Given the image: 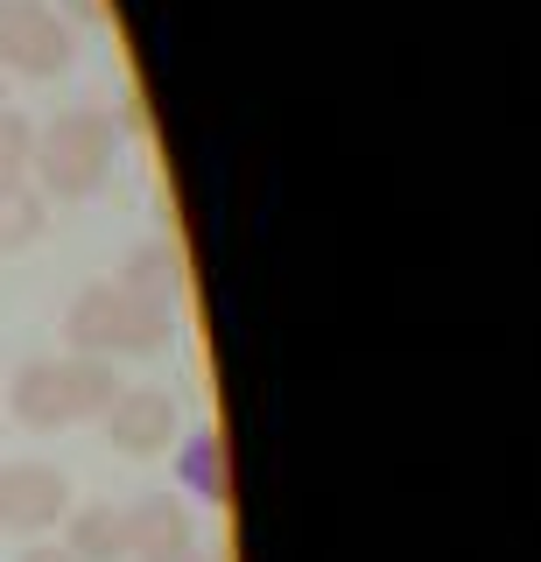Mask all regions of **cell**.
Masks as SVG:
<instances>
[{"label": "cell", "instance_id": "6da1fadb", "mask_svg": "<svg viewBox=\"0 0 541 562\" xmlns=\"http://www.w3.org/2000/svg\"><path fill=\"white\" fill-rule=\"evenodd\" d=\"M0 401H8V415L22 422V429L49 436V429H78V422L106 415L120 401V373H113V359H92V351H71V359H29Z\"/></svg>", "mask_w": 541, "mask_h": 562}, {"label": "cell", "instance_id": "7a4b0ae2", "mask_svg": "<svg viewBox=\"0 0 541 562\" xmlns=\"http://www.w3.org/2000/svg\"><path fill=\"white\" fill-rule=\"evenodd\" d=\"M177 330V303L127 289V281H92L78 289V303L64 310V338L92 359H120V351H162Z\"/></svg>", "mask_w": 541, "mask_h": 562}, {"label": "cell", "instance_id": "3957f363", "mask_svg": "<svg viewBox=\"0 0 541 562\" xmlns=\"http://www.w3.org/2000/svg\"><path fill=\"white\" fill-rule=\"evenodd\" d=\"M113 155H120V127L113 113H99V105H78V113H57L49 127L36 134V148H29V176H43V198H92L99 183L113 176Z\"/></svg>", "mask_w": 541, "mask_h": 562}, {"label": "cell", "instance_id": "277c9868", "mask_svg": "<svg viewBox=\"0 0 541 562\" xmlns=\"http://www.w3.org/2000/svg\"><path fill=\"white\" fill-rule=\"evenodd\" d=\"M78 57V35L49 0H0V70L22 78H57Z\"/></svg>", "mask_w": 541, "mask_h": 562}, {"label": "cell", "instance_id": "5b68a950", "mask_svg": "<svg viewBox=\"0 0 541 562\" xmlns=\"http://www.w3.org/2000/svg\"><path fill=\"white\" fill-rule=\"evenodd\" d=\"M71 514V479L57 464H0V527L43 541Z\"/></svg>", "mask_w": 541, "mask_h": 562}, {"label": "cell", "instance_id": "8992f818", "mask_svg": "<svg viewBox=\"0 0 541 562\" xmlns=\"http://www.w3.org/2000/svg\"><path fill=\"white\" fill-rule=\"evenodd\" d=\"M106 436L120 457H162L177 443V394H162V386H120V401L106 408Z\"/></svg>", "mask_w": 541, "mask_h": 562}, {"label": "cell", "instance_id": "52a82bcc", "mask_svg": "<svg viewBox=\"0 0 541 562\" xmlns=\"http://www.w3.org/2000/svg\"><path fill=\"white\" fill-rule=\"evenodd\" d=\"M183 549H198V520H190L183 492H142L127 506V555L155 562V555H183Z\"/></svg>", "mask_w": 541, "mask_h": 562}, {"label": "cell", "instance_id": "ba28073f", "mask_svg": "<svg viewBox=\"0 0 541 562\" xmlns=\"http://www.w3.org/2000/svg\"><path fill=\"white\" fill-rule=\"evenodd\" d=\"M64 549H71V562H120L127 555V506L113 499L71 506L64 514Z\"/></svg>", "mask_w": 541, "mask_h": 562}, {"label": "cell", "instance_id": "9c48e42d", "mask_svg": "<svg viewBox=\"0 0 541 562\" xmlns=\"http://www.w3.org/2000/svg\"><path fill=\"white\" fill-rule=\"evenodd\" d=\"M49 225V198L36 183H8L0 190V254H22V246H36Z\"/></svg>", "mask_w": 541, "mask_h": 562}, {"label": "cell", "instance_id": "30bf717a", "mask_svg": "<svg viewBox=\"0 0 541 562\" xmlns=\"http://www.w3.org/2000/svg\"><path fill=\"white\" fill-rule=\"evenodd\" d=\"M127 289H142V295H155V303H169L177 295V281H183V260H177V246L169 239H155V246H142V254L127 260Z\"/></svg>", "mask_w": 541, "mask_h": 562}, {"label": "cell", "instance_id": "8fae6325", "mask_svg": "<svg viewBox=\"0 0 541 562\" xmlns=\"http://www.w3.org/2000/svg\"><path fill=\"white\" fill-rule=\"evenodd\" d=\"M29 148H36V127L22 113H0V190L29 183Z\"/></svg>", "mask_w": 541, "mask_h": 562}, {"label": "cell", "instance_id": "7c38bea8", "mask_svg": "<svg viewBox=\"0 0 541 562\" xmlns=\"http://www.w3.org/2000/svg\"><path fill=\"white\" fill-rule=\"evenodd\" d=\"M183 485L204 492V499H225V464H218V436H198L183 457Z\"/></svg>", "mask_w": 541, "mask_h": 562}, {"label": "cell", "instance_id": "4fadbf2b", "mask_svg": "<svg viewBox=\"0 0 541 562\" xmlns=\"http://www.w3.org/2000/svg\"><path fill=\"white\" fill-rule=\"evenodd\" d=\"M22 562H71V549H64V541H29Z\"/></svg>", "mask_w": 541, "mask_h": 562}, {"label": "cell", "instance_id": "5bb4252c", "mask_svg": "<svg viewBox=\"0 0 541 562\" xmlns=\"http://www.w3.org/2000/svg\"><path fill=\"white\" fill-rule=\"evenodd\" d=\"M49 8H64V14H71V22H99V14H106V8H99V0H49Z\"/></svg>", "mask_w": 541, "mask_h": 562}, {"label": "cell", "instance_id": "9a60e30c", "mask_svg": "<svg viewBox=\"0 0 541 562\" xmlns=\"http://www.w3.org/2000/svg\"><path fill=\"white\" fill-rule=\"evenodd\" d=\"M155 562H218V555H204V549H183V555H155Z\"/></svg>", "mask_w": 541, "mask_h": 562}, {"label": "cell", "instance_id": "2e32d148", "mask_svg": "<svg viewBox=\"0 0 541 562\" xmlns=\"http://www.w3.org/2000/svg\"><path fill=\"white\" fill-rule=\"evenodd\" d=\"M0 113H8V70H0Z\"/></svg>", "mask_w": 541, "mask_h": 562}, {"label": "cell", "instance_id": "e0dca14e", "mask_svg": "<svg viewBox=\"0 0 541 562\" xmlns=\"http://www.w3.org/2000/svg\"><path fill=\"white\" fill-rule=\"evenodd\" d=\"M0 415H8V401H0Z\"/></svg>", "mask_w": 541, "mask_h": 562}]
</instances>
